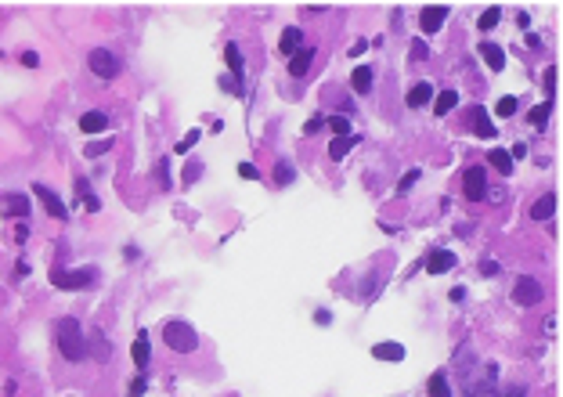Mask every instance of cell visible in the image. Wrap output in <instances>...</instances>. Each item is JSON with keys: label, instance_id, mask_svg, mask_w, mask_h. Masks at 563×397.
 <instances>
[{"label": "cell", "instance_id": "cell-1", "mask_svg": "<svg viewBox=\"0 0 563 397\" xmlns=\"http://www.w3.org/2000/svg\"><path fill=\"white\" fill-rule=\"evenodd\" d=\"M54 336H58V350L66 354L69 361H83V354H87V340H83L76 318H58Z\"/></svg>", "mask_w": 563, "mask_h": 397}, {"label": "cell", "instance_id": "cell-2", "mask_svg": "<svg viewBox=\"0 0 563 397\" xmlns=\"http://www.w3.org/2000/svg\"><path fill=\"white\" fill-rule=\"evenodd\" d=\"M163 340H166V347L177 350V354H192L199 347V332L188 322H166L163 325Z\"/></svg>", "mask_w": 563, "mask_h": 397}, {"label": "cell", "instance_id": "cell-3", "mask_svg": "<svg viewBox=\"0 0 563 397\" xmlns=\"http://www.w3.org/2000/svg\"><path fill=\"white\" fill-rule=\"evenodd\" d=\"M94 278H98L94 267H83V271H54V282L61 289H91Z\"/></svg>", "mask_w": 563, "mask_h": 397}, {"label": "cell", "instance_id": "cell-4", "mask_svg": "<svg viewBox=\"0 0 563 397\" xmlns=\"http://www.w3.org/2000/svg\"><path fill=\"white\" fill-rule=\"evenodd\" d=\"M513 300L520 304V307H538L541 304V285H538V278H520L516 285H513Z\"/></svg>", "mask_w": 563, "mask_h": 397}, {"label": "cell", "instance_id": "cell-5", "mask_svg": "<svg viewBox=\"0 0 563 397\" xmlns=\"http://www.w3.org/2000/svg\"><path fill=\"white\" fill-rule=\"evenodd\" d=\"M91 73H94V76H101V80H112V76L119 73L116 54H112V51H105V47L91 51Z\"/></svg>", "mask_w": 563, "mask_h": 397}, {"label": "cell", "instance_id": "cell-6", "mask_svg": "<svg viewBox=\"0 0 563 397\" xmlns=\"http://www.w3.org/2000/svg\"><path fill=\"white\" fill-rule=\"evenodd\" d=\"M463 192H466V199H473V202H481V199H484V192H488V177H484L481 166H470V170H466V177H463Z\"/></svg>", "mask_w": 563, "mask_h": 397}, {"label": "cell", "instance_id": "cell-7", "mask_svg": "<svg viewBox=\"0 0 563 397\" xmlns=\"http://www.w3.org/2000/svg\"><path fill=\"white\" fill-rule=\"evenodd\" d=\"M444 18H448V8L444 4H430L419 15V26H423V33H437V29L444 26Z\"/></svg>", "mask_w": 563, "mask_h": 397}, {"label": "cell", "instance_id": "cell-8", "mask_svg": "<svg viewBox=\"0 0 563 397\" xmlns=\"http://www.w3.org/2000/svg\"><path fill=\"white\" fill-rule=\"evenodd\" d=\"M455 267V253H448V249H433V253L426 257V271L430 275H444V271Z\"/></svg>", "mask_w": 563, "mask_h": 397}, {"label": "cell", "instance_id": "cell-9", "mask_svg": "<svg viewBox=\"0 0 563 397\" xmlns=\"http://www.w3.org/2000/svg\"><path fill=\"white\" fill-rule=\"evenodd\" d=\"M36 195H40V202H44V210L51 214V217H58V220H66V206H61V199L51 192V188H44V184H36Z\"/></svg>", "mask_w": 563, "mask_h": 397}, {"label": "cell", "instance_id": "cell-10", "mask_svg": "<svg viewBox=\"0 0 563 397\" xmlns=\"http://www.w3.org/2000/svg\"><path fill=\"white\" fill-rule=\"evenodd\" d=\"M310 66H315V47H300L293 58H289V73L293 76H307Z\"/></svg>", "mask_w": 563, "mask_h": 397}, {"label": "cell", "instance_id": "cell-11", "mask_svg": "<svg viewBox=\"0 0 563 397\" xmlns=\"http://www.w3.org/2000/svg\"><path fill=\"white\" fill-rule=\"evenodd\" d=\"M481 58L488 61L491 73H502L506 69V51L498 47V44H481Z\"/></svg>", "mask_w": 563, "mask_h": 397}, {"label": "cell", "instance_id": "cell-12", "mask_svg": "<svg viewBox=\"0 0 563 397\" xmlns=\"http://www.w3.org/2000/svg\"><path fill=\"white\" fill-rule=\"evenodd\" d=\"M300 47H303V33H300L296 26H289V29L282 33V40H278V51H282V54H289V58H293V54H296Z\"/></svg>", "mask_w": 563, "mask_h": 397}, {"label": "cell", "instance_id": "cell-13", "mask_svg": "<svg viewBox=\"0 0 563 397\" xmlns=\"http://www.w3.org/2000/svg\"><path fill=\"white\" fill-rule=\"evenodd\" d=\"M372 358L375 361H405V347L401 343H375Z\"/></svg>", "mask_w": 563, "mask_h": 397}, {"label": "cell", "instance_id": "cell-14", "mask_svg": "<svg viewBox=\"0 0 563 397\" xmlns=\"http://www.w3.org/2000/svg\"><path fill=\"white\" fill-rule=\"evenodd\" d=\"M405 101H408V109H423V105H430V101H433V87H430V83H415Z\"/></svg>", "mask_w": 563, "mask_h": 397}, {"label": "cell", "instance_id": "cell-15", "mask_svg": "<svg viewBox=\"0 0 563 397\" xmlns=\"http://www.w3.org/2000/svg\"><path fill=\"white\" fill-rule=\"evenodd\" d=\"M109 127V116L105 112H83V119H80V130L83 134H101Z\"/></svg>", "mask_w": 563, "mask_h": 397}, {"label": "cell", "instance_id": "cell-16", "mask_svg": "<svg viewBox=\"0 0 563 397\" xmlns=\"http://www.w3.org/2000/svg\"><path fill=\"white\" fill-rule=\"evenodd\" d=\"M358 141H361V137L350 130V134H343V137H336V141L329 144V156H332V159H343V156H347V152H350V149H354V144H358Z\"/></svg>", "mask_w": 563, "mask_h": 397}, {"label": "cell", "instance_id": "cell-17", "mask_svg": "<svg viewBox=\"0 0 563 397\" xmlns=\"http://www.w3.org/2000/svg\"><path fill=\"white\" fill-rule=\"evenodd\" d=\"M109 354H112V347L105 340V332H91V358L94 361H109Z\"/></svg>", "mask_w": 563, "mask_h": 397}, {"label": "cell", "instance_id": "cell-18", "mask_svg": "<svg viewBox=\"0 0 563 397\" xmlns=\"http://www.w3.org/2000/svg\"><path fill=\"white\" fill-rule=\"evenodd\" d=\"M553 214H556V195H541V199L531 206V217H534V220H549Z\"/></svg>", "mask_w": 563, "mask_h": 397}, {"label": "cell", "instance_id": "cell-19", "mask_svg": "<svg viewBox=\"0 0 563 397\" xmlns=\"http://www.w3.org/2000/svg\"><path fill=\"white\" fill-rule=\"evenodd\" d=\"M149 332H137V340H134V365L137 368H149Z\"/></svg>", "mask_w": 563, "mask_h": 397}, {"label": "cell", "instance_id": "cell-20", "mask_svg": "<svg viewBox=\"0 0 563 397\" xmlns=\"http://www.w3.org/2000/svg\"><path fill=\"white\" fill-rule=\"evenodd\" d=\"M455 105H458V94H455V91H441V94L433 98V112H437V116H448Z\"/></svg>", "mask_w": 563, "mask_h": 397}, {"label": "cell", "instance_id": "cell-21", "mask_svg": "<svg viewBox=\"0 0 563 397\" xmlns=\"http://www.w3.org/2000/svg\"><path fill=\"white\" fill-rule=\"evenodd\" d=\"M473 130H476V137H495V123L488 119V112H484V109H476V112H473Z\"/></svg>", "mask_w": 563, "mask_h": 397}, {"label": "cell", "instance_id": "cell-22", "mask_svg": "<svg viewBox=\"0 0 563 397\" xmlns=\"http://www.w3.org/2000/svg\"><path fill=\"white\" fill-rule=\"evenodd\" d=\"M350 83H354V91H358V94H368V91H372V69H368V66H361V69H354V76H350Z\"/></svg>", "mask_w": 563, "mask_h": 397}, {"label": "cell", "instance_id": "cell-23", "mask_svg": "<svg viewBox=\"0 0 563 397\" xmlns=\"http://www.w3.org/2000/svg\"><path fill=\"white\" fill-rule=\"evenodd\" d=\"M488 163L495 166V170H502V174L513 170V156H509L506 149H491V152H488Z\"/></svg>", "mask_w": 563, "mask_h": 397}, {"label": "cell", "instance_id": "cell-24", "mask_svg": "<svg viewBox=\"0 0 563 397\" xmlns=\"http://www.w3.org/2000/svg\"><path fill=\"white\" fill-rule=\"evenodd\" d=\"M430 397H451L448 375H444V372H433V375H430Z\"/></svg>", "mask_w": 563, "mask_h": 397}, {"label": "cell", "instance_id": "cell-25", "mask_svg": "<svg viewBox=\"0 0 563 397\" xmlns=\"http://www.w3.org/2000/svg\"><path fill=\"white\" fill-rule=\"evenodd\" d=\"M224 58H227V69H232V76H239L242 73V51H239V44H227L224 47Z\"/></svg>", "mask_w": 563, "mask_h": 397}, {"label": "cell", "instance_id": "cell-26", "mask_svg": "<svg viewBox=\"0 0 563 397\" xmlns=\"http://www.w3.org/2000/svg\"><path fill=\"white\" fill-rule=\"evenodd\" d=\"M549 112H553V101H541V105L531 112V123H534V127L541 130V127H546V123H549Z\"/></svg>", "mask_w": 563, "mask_h": 397}, {"label": "cell", "instance_id": "cell-27", "mask_svg": "<svg viewBox=\"0 0 563 397\" xmlns=\"http://www.w3.org/2000/svg\"><path fill=\"white\" fill-rule=\"evenodd\" d=\"M8 214L26 217V214H29V199H26V195H11V199H8Z\"/></svg>", "mask_w": 563, "mask_h": 397}, {"label": "cell", "instance_id": "cell-28", "mask_svg": "<svg viewBox=\"0 0 563 397\" xmlns=\"http://www.w3.org/2000/svg\"><path fill=\"white\" fill-rule=\"evenodd\" d=\"M498 18H502V11H498V8H488L484 15H481V29L488 33V29H495L498 26Z\"/></svg>", "mask_w": 563, "mask_h": 397}, {"label": "cell", "instance_id": "cell-29", "mask_svg": "<svg viewBox=\"0 0 563 397\" xmlns=\"http://www.w3.org/2000/svg\"><path fill=\"white\" fill-rule=\"evenodd\" d=\"M329 127H332V134H340V137H343V134H350V119H347V116H332V119H329Z\"/></svg>", "mask_w": 563, "mask_h": 397}, {"label": "cell", "instance_id": "cell-30", "mask_svg": "<svg viewBox=\"0 0 563 397\" xmlns=\"http://www.w3.org/2000/svg\"><path fill=\"white\" fill-rule=\"evenodd\" d=\"M109 144H112L109 137H105V141H91L87 149H83V156H87V159H94V156H101V152H109Z\"/></svg>", "mask_w": 563, "mask_h": 397}, {"label": "cell", "instance_id": "cell-31", "mask_svg": "<svg viewBox=\"0 0 563 397\" xmlns=\"http://www.w3.org/2000/svg\"><path fill=\"white\" fill-rule=\"evenodd\" d=\"M495 112H498V116H513V112H516V98H509V94H506V98H498Z\"/></svg>", "mask_w": 563, "mask_h": 397}, {"label": "cell", "instance_id": "cell-32", "mask_svg": "<svg viewBox=\"0 0 563 397\" xmlns=\"http://www.w3.org/2000/svg\"><path fill=\"white\" fill-rule=\"evenodd\" d=\"M541 83H546V94L553 98V94H556V69H553V66L546 69V76H541Z\"/></svg>", "mask_w": 563, "mask_h": 397}, {"label": "cell", "instance_id": "cell-33", "mask_svg": "<svg viewBox=\"0 0 563 397\" xmlns=\"http://www.w3.org/2000/svg\"><path fill=\"white\" fill-rule=\"evenodd\" d=\"M419 177H423V170H412V174H405V177H401V184H398V192H408V188H412L415 181H419Z\"/></svg>", "mask_w": 563, "mask_h": 397}, {"label": "cell", "instance_id": "cell-34", "mask_svg": "<svg viewBox=\"0 0 563 397\" xmlns=\"http://www.w3.org/2000/svg\"><path fill=\"white\" fill-rule=\"evenodd\" d=\"M239 177H246V181H257V177H260V170H257V166H249V163H242V166H239Z\"/></svg>", "mask_w": 563, "mask_h": 397}, {"label": "cell", "instance_id": "cell-35", "mask_svg": "<svg viewBox=\"0 0 563 397\" xmlns=\"http://www.w3.org/2000/svg\"><path fill=\"white\" fill-rule=\"evenodd\" d=\"M278 166H282V170H275V181L289 184V181H293V170H289V163H278Z\"/></svg>", "mask_w": 563, "mask_h": 397}, {"label": "cell", "instance_id": "cell-36", "mask_svg": "<svg viewBox=\"0 0 563 397\" xmlns=\"http://www.w3.org/2000/svg\"><path fill=\"white\" fill-rule=\"evenodd\" d=\"M426 51H430V47L423 44V40H415V44H412V58H415V61H419V58H426Z\"/></svg>", "mask_w": 563, "mask_h": 397}, {"label": "cell", "instance_id": "cell-37", "mask_svg": "<svg viewBox=\"0 0 563 397\" xmlns=\"http://www.w3.org/2000/svg\"><path fill=\"white\" fill-rule=\"evenodd\" d=\"M195 141H199V130H192V134H188V137H184V141L177 144V152H188V149H192Z\"/></svg>", "mask_w": 563, "mask_h": 397}, {"label": "cell", "instance_id": "cell-38", "mask_svg": "<svg viewBox=\"0 0 563 397\" xmlns=\"http://www.w3.org/2000/svg\"><path fill=\"white\" fill-rule=\"evenodd\" d=\"M202 177V170H199V163H192V166H188V170H184V181L188 184H192V181H199Z\"/></svg>", "mask_w": 563, "mask_h": 397}, {"label": "cell", "instance_id": "cell-39", "mask_svg": "<svg viewBox=\"0 0 563 397\" xmlns=\"http://www.w3.org/2000/svg\"><path fill=\"white\" fill-rule=\"evenodd\" d=\"M141 394H144V380H134L130 383V397H141Z\"/></svg>", "mask_w": 563, "mask_h": 397}, {"label": "cell", "instance_id": "cell-40", "mask_svg": "<svg viewBox=\"0 0 563 397\" xmlns=\"http://www.w3.org/2000/svg\"><path fill=\"white\" fill-rule=\"evenodd\" d=\"M22 61H26V66H29V69H33V66H36V61H40V58H36V54H33V51H26V54H22Z\"/></svg>", "mask_w": 563, "mask_h": 397}, {"label": "cell", "instance_id": "cell-41", "mask_svg": "<svg viewBox=\"0 0 563 397\" xmlns=\"http://www.w3.org/2000/svg\"><path fill=\"white\" fill-rule=\"evenodd\" d=\"M502 397H524V387H513V390H506Z\"/></svg>", "mask_w": 563, "mask_h": 397}]
</instances>
